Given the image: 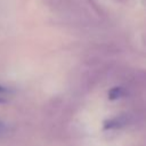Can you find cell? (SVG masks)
Instances as JSON below:
<instances>
[{
    "label": "cell",
    "mask_w": 146,
    "mask_h": 146,
    "mask_svg": "<svg viewBox=\"0 0 146 146\" xmlns=\"http://www.w3.org/2000/svg\"><path fill=\"white\" fill-rule=\"evenodd\" d=\"M125 124H127V117L125 116H116V117H113V119L105 121L104 122V129L105 130L117 129V128H121Z\"/></svg>",
    "instance_id": "1"
},
{
    "label": "cell",
    "mask_w": 146,
    "mask_h": 146,
    "mask_svg": "<svg viewBox=\"0 0 146 146\" xmlns=\"http://www.w3.org/2000/svg\"><path fill=\"white\" fill-rule=\"evenodd\" d=\"M124 95V90L121 88V87H115V88H112L110 91H108V98L114 100V99H117L120 97H122Z\"/></svg>",
    "instance_id": "2"
},
{
    "label": "cell",
    "mask_w": 146,
    "mask_h": 146,
    "mask_svg": "<svg viewBox=\"0 0 146 146\" xmlns=\"http://www.w3.org/2000/svg\"><path fill=\"white\" fill-rule=\"evenodd\" d=\"M10 90L8 88H5L2 86H0V104L7 103L8 102V96L10 95Z\"/></svg>",
    "instance_id": "3"
},
{
    "label": "cell",
    "mask_w": 146,
    "mask_h": 146,
    "mask_svg": "<svg viewBox=\"0 0 146 146\" xmlns=\"http://www.w3.org/2000/svg\"><path fill=\"white\" fill-rule=\"evenodd\" d=\"M5 130H6V125H5V123H3V122H1V121H0V135H1V133H3V132H5Z\"/></svg>",
    "instance_id": "4"
}]
</instances>
